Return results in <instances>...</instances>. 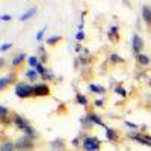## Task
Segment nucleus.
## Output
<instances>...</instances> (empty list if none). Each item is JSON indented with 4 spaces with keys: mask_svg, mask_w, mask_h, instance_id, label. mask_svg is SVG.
Returning a JSON list of instances; mask_svg holds the SVG:
<instances>
[{
    "mask_svg": "<svg viewBox=\"0 0 151 151\" xmlns=\"http://www.w3.org/2000/svg\"><path fill=\"white\" fill-rule=\"evenodd\" d=\"M24 58H26V55H24V53L17 55L14 59H12V65H18V64H21V62L24 60Z\"/></svg>",
    "mask_w": 151,
    "mask_h": 151,
    "instance_id": "11",
    "label": "nucleus"
},
{
    "mask_svg": "<svg viewBox=\"0 0 151 151\" xmlns=\"http://www.w3.org/2000/svg\"><path fill=\"white\" fill-rule=\"evenodd\" d=\"M89 89H91L92 92H100V94H103V92H104V88L97 86V85H91V86H89Z\"/></svg>",
    "mask_w": 151,
    "mask_h": 151,
    "instance_id": "12",
    "label": "nucleus"
},
{
    "mask_svg": "<svg viewBox=\"0 0 151 151\" xmlns=\"http://www.w3.org/2000/svg\"><path fill=\"white\" fill-rule=\"evenodd\" d=\"M101 104H103L101 100H97V101H95V106H101Z\"/></svg>",
    "mask_w": 151,
    "mask_h": 151,
    "instance_id": "28",
    "label": "nucleus"
},
{
    "mask_svg": "<svg viewBox=\"0 0 151 151\" xmlns=\"http://www.w3.org/2000/svg\"><path fill=\"white\" fill-rule=\"evenodd\" d=\"M137 60H139L142 65H148V62H150V59L145 55H137Z\"/></svg>",
    "mask_w": 151,
    "mask_h": 151,
    "instance_id": "13",
    "label": "nucleus"
},
{
    "mask_svg": "<svg viewBox=\"0 0 151 151\" xmlns=\"http://www.w3.org/2000/svg\"><path fill=\"white\" fill-rule=\"evenodd\" d=\"M3 65H5V59H3V58H0V68H2Z\"/></svg>",
    "mask_w": 151,
    "mask_h": 151,
    "instance_id": "27",
    "label": "nucleus"
},
{
    "mask_svg": "<svg viewBox=\"0 0 151 151\" xmlns=\"http://www.w3.org/2000/svg\"><path fill=\"white\" fill-rule=\"evenodd\" d=\"M59 40H60V36H52V38L47 40V42L48 44H56V41H59Z\"/></svg>",
    "mask_w": 151,
    "mask_h": 151,
    "instance_id": "17",
    "label": "nucleus"
},
{
    "mask_svg": "<svg viewBox=\"0 0 151 151\" xmlns=\"http://www.w3.org/2000/svg\"><path fill=\"white\" fill-rule=\"evenodd\" d=\"M14 121H15V125L18 129H23V130H27L30 125H29V122L24 119L21 115H15V118H14Z\"/></svg>",
    "mask_w": 151,
    "mask_h": 151,
    "instance_id": "5",
    "label": "nucleus"
},
{
    "mask_svg": "<svg viewBox=\"0 0 151 151\" xmlns=\"http://www.w3.org/2000/svg\"><path fill=\"white\" fill-rule=\"evenodd\" d=\"M112 59H113V60H116V62H121V60H122V59H121V58H118L116 55H112Z\"/></svg>",
    "mask_w": 151,
    "mask_h": 151,
    "instance_id": "26",
    "label": "nucleus"
},
{
    "mask_svg": "<svg viewBox=\"0 0 151 151\" xmlns=\"http://www.w3.org/2000/svg\"><path fill=\"white\" fill-rule=\"evenodd\" d=\"M14 77H15L14 73H11V74L5 76V77H0V89H5V88H6L12 80H14Z\"/></svg>",
    "mask_w": 151,
    "mask_h": 151,
    "instance_id": "6",
    "label": "nucleus"
},
{
    "mask_svg": "<svg viewBox=\"0 0 151 151\" xmlns=\"http://www.w3.org/2000/svg\"><path fill=\"white\" fill-rule=\"evenodd\" d=\"M142 14H144V20H145L147 23H151V11L148 9V6H144Z\"/></svg>",
    "mask_w": 151,
    "mask_h": 151,
    "instance_id": "10",
    "label": "nucleus"
},
{
    "mask_svg": "<svg viewBox=\"0 0 151 151\" xmlns=\"http://www.w3.org/2000/svg\"><path fill=\"white\" fill-rule=\"evenodd\" d=\"M116 92L119 95H125V89H122V88H116Z\"/></svg>",
    "mask_w": 151,
    "mask_h": 151,
    "instance_id": "25",
    "label": "nucleus"
},
{
    "mask_svg": "<svg viewBox=\"0 0 151 151\" xmlns=\"http://www.w3.org/2000/svg\"><path fill=\"white\" fill-rule=\"evenodd\" d=\"M32 147H33L32 137H27V136L20 137V139L15 142V148L20 150V151H29V150H32Z\"/></svg>",
    "mask_w": 151,
    "mask_h": 151,
    "instance_id": "2",
    "label": "nucleus"
},
{
    "mask_svg": "<svg viewBox=\"0 0 151 151\" xmlns=\"http://www.w3.org/2000/svg\"><path fill=\"white\" fill-rule=\"evenodd\" d=\"M11 47H12V44H11V42H8V44H3L2 47H0V50H2V52H6V50H9Z\"/></svg>",
    "mask_w": 151,
    "mask_h": 151,
    "instance_id": "20",
    "label": "nucleus"
},
{
    "mask_svg": "<svg viewBox=\"0 0 151 151\" xmlns=\"http://www.w3.org/2000/svg\"><path fill=\"white\" fill-rule=\"evenodd\" d=\"M77 100H79L80 104H86V98H85L83 95H77Z\"/></svg>",
    "mask_w": 151,
    "mask_h": 151,
    "instance_id": "21",
    "label": "nucleus"
},
{
    "mask_svg": "<svg viewBox=\"0 0 151 151\" xmlns=\"http://www.w3.org/2000/svg\"><path fill=\"white\" fill-rule=\"evenodd\" d=\"M12 17L11 15H8V14H5V15H0V20H2V21H9Z\"/></svg>",
    "mask_w": 151,
    "mask_h": 151,
    "instance_id": "22",
    "label": "nucleus"
},
{
    "mask_svg": "<svg viewBox=\"0 0 151 151\" xmlns=\"http://www.w3.org/2000/svg\"><path fill=\"white\" fill-rule=\"evenodd\" d=\"M26 76L29 77V80H36V77H38V74H36L35 71H32V70H29V71L26 73Z\"/></svg>",
    "mask_w": 151,
    "mask_h": 151,
    "instance_id": "14",
    "label": "nucleus"
},
{
    "mask_svg": "<svg viewBox=\"0 0 151 151\" xmlns=\"http://www.w3.org/2000/svg\"><path fill=\"white\" fill-rule=\"evenodd\" d=\"M42 35H44V29H42V30H40V32H38V35H36V40L40 41L41 38H42Z\"/></svg>",
    "mask_w": 151,
    "mask_h": 151,
    "instance_id": "24",
    "label": "nucleus"
},
{
    "mask_svg": "<svg viewBox=\"0 0 151 151\" xmlns=\"http://www.w3.org/2000/svg\"><path fill=\"white\" fill-rule=\"evenodd\" d=\"M8 116V109L5 106H0V118H6Z\"/></svg>",
    "mask_w": 151,
    "mask_h": 151,
    "instance_id": "15",
    "label": "nucleus"
},
{
    "mask_svg": "<svg viewBox=\"0 0 151 151\" xmlns=\"http://www.w3.org/2000/svg\"><path fill=\"white\" fill-rule=\"evenodd\" d=\"M50 89L47 85H36L33 86V95H48Z\"/></svg>",
    "mask_w": 151,
    "mask_h": 151,
    "instance_id": "4",
    "label": "nucleus"
},
{
    "mask_svg": "<svg viewBox=\"0 0 151 151\" xmlns=\"http://www.w3.org/2000/svg\"><path fill=\"white\" fill-rule=\"evenodd\" d=\"M83 145H85V150L86 151H95L100 147V142H98L97 137H86Z\"/></svg>",
    "mask_w": 151,
    "mask_h": 151,
    "instance_id": "3",
    "label": "nucleus"
},
{
    "mask_svg": "<svg viewBox=\"0 0 151 151\" xmlns=\"http://www.w3.org/2000/svg\"><path fill=\"white\" fill-rule=\"evenodd\" d=\"M92 116V121L94 122H97V124H100V125H103V122H101V119H100V118H97L95 115H91Z\"/></svg>",
    "mask_w": 151,
    "mask_h": 151,
    "instance_id": "23",
    "label": "nucleus"
},
{
    "mask_svg": "<svg viewBox=\"0 0 151 151\" xmlns=\"http://www.w3.org/2000/svg\"><path fill=\"white\" fill-rule=\"evenodd\" d=\"M35 68H36V71H38V73H40V74H41V76H42V74H44V73H45V68H44V67H42V65H41V64H38V65H36V67H35Z\"/></svg>",
    "mask_w": 151,
    "mask_h": 151,
    "instance_id": "19",
    "label": "nucleus"
},
{
    "mask_svg": "<svg viewBox=\"0 0 151 151\" xmlns=\"http://www.w3.org/2000/svg\"><path fill=\"white\" fill-rule=\"evenodd\" d=\"M29 65H30V67H36V65H38V59L33 58V56L29 58Z\"/></svg>",
    "mask_w": 151,
    "mask_h": 151,
    "instance_id": "18",
    "label": "nucleus"
},
{
    "mask_svg": "<svg viewBox=\"0 0 151 151\" xmlns=\"http://www.w3.org/2000/svg\"><path fill=\"white\" fill-rule=\"evenodd\" d=\"M36 11H38V9H36V6H32L29 11H26V12H24V14L20 17V20H21V21H24V20H29L30 17H33V15L36 14Z\"/></svg>",
    "mask_w": 151,
    "mask_h": 151,
    "instance_id": "8",
    "label": "nucleus"
},
{
    "mask_svg": "<svg viewBox=\"0 0 151 151\" xmlns=\"http://www.w3.org/2000/svg\"><path fill=\"white\" fill-rule=\"evenodd\" d=\"M142 47H144V42H142V40H141V36L134 35V36H133V48H134V52H141Z\"/></svg>",
    "mask_w": 151,
    "mask_h": 151,
    "instance_id": "7",
    "label": "nucleus"
},
{
    "mask_svg": "<svg viewBox=\"0 0 151 151\" xmlns=\"http://www.w3.org/2000/svg\"><path fill=\"white\" fill-rule=\"evenodd\" d=\"M15 94L20 97V98H27L33 94V88L27 83H18L15 86Z\"/></svg>",
    "mask_w": 151,
    "mask_h": 151,
    "instance_id": "1",
    "label": "nucleus"
},
{
    "mask_svg": "<svg viewBox=\"0 0 151 151\" xmlns=\"http://www.w3.org/2000/svg\"><path fill=\"white\" fill-rule=\"evenodd\" d=\"M107 137L110 141H116V133L115 132H110L109 129H107Z\"/></svg>",
    "mask_w": 151,
    "mask_h": 151,
    "instance_id": "16",
    "label": "nucleus"
},
{
    "mask_svg": "<svg viewBox=\"0 0 151 151\" xmlns=\"http://www.w3.org/2000/svg\"><path fill=\"white\" fill-rule=\"evenodd\" d=\"M15 150V145L12 142H3L0 145V151H14Z\"/></svg>",
    "mask_w": 151,
    "mask_h": 151,
    "instance_id": "9",
    "label": "nucleus"
}]
</instances>
